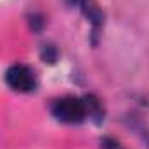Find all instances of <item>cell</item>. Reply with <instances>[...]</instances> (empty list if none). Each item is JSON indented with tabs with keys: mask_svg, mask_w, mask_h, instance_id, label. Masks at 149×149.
Returning <instances> with one entry per match:
<instances>
[{
	"mask_svg": "<svg viewBox=\"0 0 149 149\" xmlns=\"http://www.w3.org/2000/svg\"><path fill=\"white\" fill-rule=\"evenodd\" d=\"M52 116L63 123H80L87 118L83 99H78L73 95H66L61 99H56L50 106Z\"/></svg>",
	"mask_w": 149,
	"mask_h": 149,
	"instance_id": "1",
	"label": "cell"
},
{
	"mask_svg": "<svg viewBox=\"0 0 149 149\" xmlns=\"http://www.w3.org/2000/svg\"><path fill=\"white\" fill-rule=\"evenodd\" d=\"M7 85L16 92H31L37 87L35 73L24 64H14L5 71Z\"/></svg>",
	"mask_w": 149,
	"mask_h": 149,
	"instance_id": "2",
	"label": "cell"
},
{
	"mask_svg": "<svg viewBox=\"0 0 149 149\" xmlns=\"http://www.w3.org/2000/svg\"><path fill=\"white\" fill-rule=\"evenodd\" d=\"M74 5L80 7V10H81V12L85 14V17L90 21L92 30H94V35H97L99 30L102 28V23H104V14H102V10L99 9L97 2H95V0H76Z\"/></svg>",
	"mask_w": 149,
	"mask_h": 149,
	"instance_id": "3",
	"label": "cell"
},
{
	"mask_svg": "<svg viewBox=\"0 0 149 149\" xmlns=\"http://www.w3.org/2000/svg\"><path fill=\"white\" fill-rule=\"evenodd\" d=\"M83 104H85V113L88 118H92L95 123H101L104 120V111H102V104L95 95H85L83 97Z\"/></svg>",
	"mask_w": 149,
	"mask_h": 149,
	"instance_id": "4",
	"label": "cell"
},
{
	"mask_svg": "<svg viewBox=\"0 0 149 149\" xmlns=\"http://www.w3.org/2000/svg\"><path fill=\"white\" fill-rule=\"evenodd\" d=\"M42 59L45 61V63H56V59H57V52H56V49L52 47V45H43V49H42Z\"/></svg>",
	"mask_w": 149,
	"mask_h": 149,
	"instance_id": "5",
	"label": "cell"
},
{
	"mask_svg": "<svg viewBox=\"0 0 149 149\" xmlns=\"http://www.w3.org/2000/svg\"><path fill=\"white\" fill-rule=\"evenodd\" d=\"M101 148L102 149H125L118 141H114L111 137H104V139L101 141Z\"/></svg>",
	"mask_w": 149,
	"mask_h": 149,
	"instance_id": "6",
	"label": "cell"
}]
</instances>
